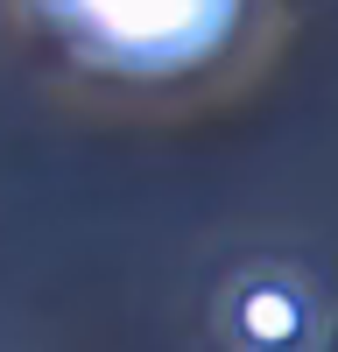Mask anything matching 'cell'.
<instances>
[{
    "mask_svg": "<svg viewBox=\"0 0 338 352\" xmlns=\"http://www.w3.org/2000/svg\"><path fill=\"white\" fill-rule=\"evenodd\" d=\"M43 14L78 56L162 78L183 64H205L233 36L240 0H43Z\"/></svg>",
    "mask_w": 338,
    "mask_h": 352,
    "instance_id": "6da1fadb",
    "label": "cell"
},
{
    "mask_svg": "<svg viewBox=\"0 0 338 352\" xmlns=\"http://www.w3.org/2000/svg\"><path fill=\"white\" fill-rule=\"evenodd\" d=\"M233 324L254 352H296L303 331H310V317H303V296L296 289H282V282H254L247 296L233 303Z\"/></svg>",
    "mask_w": 338,
    "mask_h": 352,
    "instance_id": "7a4b0ae2",
    "label": "cell"
}]
</instances>
